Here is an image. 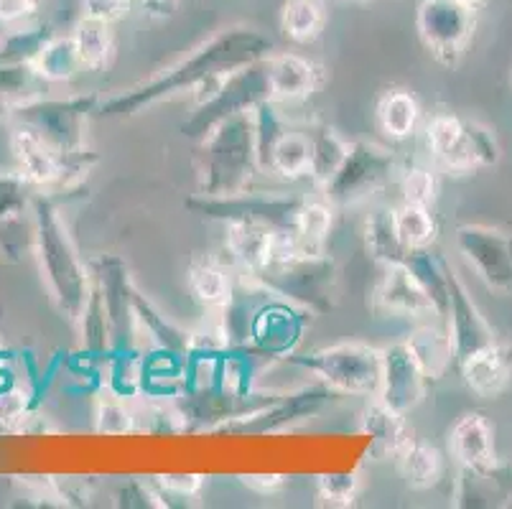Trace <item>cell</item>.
<instances>
[{
    "label": "cell",
    "instance_id": "cell-36",
    "mask_svg": "<svg viewBox=\"0 0 512 509\" xmlns=\"http://www.w3.org/2000/svg\"><path fill=\"white\" fill-rule=\"evenodd\" d=\"M327 23V8L321 0H286L281 11L283 34L296 44H311Z\"/></svg>",
    "mask_w": 512,
    "mask_h": 509
},
{
    "label": "cell",
    "instance_id": "cell-9",
    "mask_svg": "<svg viewBox=\"0 0 512 509\" xmlns=\"http://www.w3.org/2000/svg\"><path fill=\"white\" fill-rule=\"evenodd\" d=\"M100 107L97 95L69 97V100H34L18 107V123L29 125L44 135L59 153H74L87 148V120Z\"/></svg>",
    "mask_w": 512,
    "mask_h": 509
},
{
    "label": "cell",
    "instance_id": "cell-16",
    "mask_svg": "<svg viewBox=\"0 0 512 509\" xmlns=\"http://www.w3.org/2000/svg\"><path fill=\"white\" fill-rule=\"evenodd\" d=\"M446 286H449V311H446L444 321L449 326L451 339H454L456 364H459L479 349L495 344L497 339L474 298L469 296L467 286L459 280V275L454 273L449 263H446Z\"/></svg>",
    "mask_w": 512,
    "mask_h": 509
},
{
    "label": "cell",
    "instance_id": "cell-42",
    "mask_svg": "<svg viewBox=\"0 0 512 509\" xmlns=\"http://www.w3.org/2000/svg\"><path fill=\"white\" fill-rule=\"evenodd\" d=\"M156 487L166 497H179V499H194L199 497L204 487V476L199 474H166L156 476Z\"/></svg>",
    "mask_w": 512,
    "mask_h": 509
},
{
    "label": "cell",
    "instance_id": "cell-26",
    "mask_svg": "<svg viewBox=\"0 0 512 509\" xmlns=\"http://www.w3.org/2000/svg\"><path fill=\"white\" fill-rule=\"evenodd\" d=\"M375 120L385 138L403 143V140L413 138L418 133L421 102L411 90H403V87L385 90L375 105Z\"/></svg>",
    "mask_w": 512,
    "mask_h": 509
},
{
    "label": "cell",
    "instance_id": "cell-50",
    "mask_svg": "<svg viewBox=\"0 0 512 509\" xmlns=\"http://www.w3.org/2000/svg\"><path fill=\"white\" fill-rule=\"evenodd\" d=\"M0 433H8V426H6V420L0 418Z\"/></svg>",
    "mask_w": 512,
    "mask_h": 509
},
{
    "label": "cell",
    "instance_id": "cell-33",
    "mask_svg": "<svg viewBox=\"0 0 512 509\" xmlns=\"http://www.w3.org/2000/svg\"><path fill=\"white\" fill-rule=\"evenodd\" d=\"M395 466H398V474L403 476V482L411 489H418V492L436 487L441 474H444V459H441L439 451L434 446H428V443L416 441V438L400 451Z\"/></svg>",
    "mask_w": 512,
    "mask_h": 509
},
{
    "label": "cell",
    "instance_id": "cell-24",
    "mask_svg": "<svg viewBox=\"0 0 512 509\" xmlns=\"http://www.w3.org/2000/svg\"><path fill=\"white\" fill-rule=\"evenodd\" d=\"M406 342L426 372L428 382L441 380L451 367H456L454 339L444 319L418 321L416 329L406 336Z\"/></svg>",
    "mask_w": 512,
    "mask_h": 509
},
{
    "label": "cell",
    "instance_id": "cell-17",
    "mask_svg": "<svg viewBox=\"0 0 512 509\" xmlns=\"http://www.w3.org/2000/svg\"><path fill=\"white\" fill-rule=\"evenodd\" d=\"M334 398H342V395H337L332 387H327L324 382L316 380V385L304 387V390L283 392V395H278L268 408L250 415V418L240 420L235 428L245 433L283 431V428L293 426V423H301V420L321 413V410L327 408Z\"/></svg>",
    "mask_w": 512,
    "mask_h": 509
},
{
    "label": "cell",
    "instance_id": "cell-47",
    "mask_svg": "<svg viewBox=\"0 0 512 509\" xmlns=\"http://www.w3.org/2000/svg\"><path fill=\"white\" fill-rule=\"evenodd\" d=\"M141 8L153 21H169L179 11V0H141Z\"/></svg>",
    "mask_w": 512,
    "mask_h": 509
},
{
    "label": "cell",
    "instance_id": "cell-21",
    "mask_svg": "<svg viewBox=\"0 0 512 509\" xmlns=\"http://www.w3.org/2000/svg\"><path fill=\"white\" fill-rule=\"evenodd\" d=\"M11 151L26 179L34 186H59L64 174V153L51 146L44 135L18 123L11 133Z\"/></svg>",
    "mask_w": 512,
    "mask_h": 509
},
{
    "label": "cell",
    "instance_id": "cell-51",
    "mask_svg": "<svg viewBox=\"0 0 512 509\" xmlns=\"http://www.w3.org/2000/svg\"><path fill=\"white\" fill-rule=\"evenodd\" d=\"M347 3H370V0H347Z\"/></svg>",
    "mask_w": 512,
    "mask_h": 509
},
{
    "label": "cell",
    "instance_id": "cell-40",
    "mask_svg": "<svg viewBox=\"0 0 512 509\" xmlns=\"http://www.w3.org/2000/svg\"><path fill=\"white\" fill-rule=\"evenodd\" d=\"M34 184H31L21 171H11V174H0V224L8 219L23 217L34 209V194H31Z\"/></svg>",
    "mask_w": 512,
    "mask_h": 509
},
{
    "label": "cell",
    "instance_id": "cell-19",
    "mask_svg": "<svg viewBox=\"0 0 512 509\" xmlns=\"http://www.w3.org/2000/svg\"><path fill=\"white\" fill-rule=\"evenodd\" d=\"M449 454L462 471L490 476L497 466L495 431L482 413H464L449 431Z\"/></svg>",
    "mask_w": 512,
    "mask_h": 509
},
{
    "label": "cell",
    "instance_id": "cell-35",
    "mask_svg": "<svg viewBox=\"0 0 512 509\" xmlns=\"http://www.w3.org/2000/svg\"><path fill=\"white\" fill-rule=\"evenodd\" d=\"M46 84L49 82L36 72L34 64L0 67V105L13 112L29 102L41 100Z\"/></svg>",
    "mask_w": 512,
    "mask_h": 509
},
{
    "label": "cell",
    "instance_id": "cell-49",
    "mask_svg": "<svg viewBox=\"0 0 512 509\" xmlns=\"http://www.w3.org/2000/svg\"><path fill=\"white\" fill-rule=\"evenodd\" d=\"M464 3H469V6H472V8H479L484 3V0H464Z\"/></svg>",
    "mask_w": 512,
    "mask_h": 509
},
{
    "label": "cell",
    "instance_id": "cell-11",
    "mask_svg": "<svg viewBox=\"0 0 512 509\" xmlns=\"http://www.w3.org/2000/svg\"><path fill=\"white\" fill-rule=\"evenodd\" d=\"M454 247L490 291L512 293L510 232L487 224H462L454 232Z\"/></svg>",
    "mask_w": 512,
    "mask_h": 509
},
{
    "label": "cell",
    "instance_id": "cell-8",
    "mask_svg": "<svg viewBox=\"0 0 512 509\" xmlns=\"http://www.w3.org/2000/svg\"><path fill=\"white\" fill-rule=\"evenodd\" d=\"M477 8L464 0H421L416 13V28L423 46L436 62L456 67L467 54L477 28Z\"/></svg>",
    "mask_w": 512,
    "mask_h": 509
},
{
    "label": "cell",
    "instance_id": "cell-5",
    "mask_svg": "<svg viewBox=\"0 0 512 509\" xmlns=\"http://www.w3.org/2000/svg\"><path fill=\"white\" fill-rule=\"evenodd\" d=\"M288 362L314 375L342 398H377L383 385V349L362 342H339L301 357L293 354Z\"/></svg>",
    "mask_w": 512,
    "mask_h": 509
},
{
    "label": "cell",
    "instance_id": "cell-32",
    "mask_svg": "<svg viewBox=\"0 0 512 509\" xmlns=\"http://www.w3.org/2000/svg\"><path fill=\"white\" fill-rule=\"evenodd\" d=\"M393 217L398 240L400 245L406 247V252L431 250V245L436 242V235H439V222L434 217V207L400 202L393 207Z\"/></svg>",
    "mask_w": 512,
    "mask_h": 509
},
{
    "label": "cell",
    "instance_id": "cell-15",
    "mask_svg": "<svg viewBox=\"0 0 512 509\" xmlns=\"http://www.w3.org/2000/svg\"><path fill=\"white\" fill-rule=\"evenodd\" d=\"M426 148L428 161L436 171L464 176L479 171L477 153L472 146L469 120L456 118L451 112H436L426 123Z\"/></svg>",
    "mask_w": 512,
    "mask_h": 509
},
{
    "label": "cell",
    "instance_id": "cell-3",
    "mask_svg": "<svg viewBox=\"0 0 512 509\" xmlns=\"http://www.w3.org/2000/svg\"><path fill=\"white\" fill-rule=\"evenodd\" d=\"M263 168L258 161L253 110L220 120L199 146V194L235 196L253 191Z\"/></svg>",
    "mask_w": 512,
    "mask_h": 509
},
{
    "label": "cell",
    "instance_id": "cell-28",
    "mask_svg": "<svg viewBox=\"0 0 512 509\" xmlns=\"http://www.w3.org/2000/svg\"><path fill=\"white\" fill-rule=\"evenodd\" d=\"M311 138V168L309 181L316 191H321L337 176L344 158L349 153V140H344L332 125L316 123L309 128Z\"/></svg>",
    "mask_w": 512,
    "mask_h": 509
},
{
    "label": "cell",
    "instance_id": "cell-34",
    "mask_svg": "<svg viewBox=\"0 0 512 509\" xmlns=\"http://www.w3.org/2000/svg\"><path fill=\"white\" fill-rule=\"evenodd\" d=\"M34 67L49 84L69 82V79L77 77L79 72H85V69H82V62H79L77 44H74L72 34L51 36V39L46 41L44 49H41Z\"/></svg>",
    "mask_w": 512,
    "mask_h": 509
},
{
    "label": "cell",
    "instance_id": "cell-4",
    "mask_svg": "<svg viewBox=\"0 0 512 509\" xmlns=\"http://www.w3.org/2000/svg\"><path fill=\"white\" fill-rule=\"evenodd\" d=\"M250 278L258 280L273 296L309 308L314 316L334 308L337 265L327 252H293L286 258L271 260L268 268Z\"/></svg>",
    "mask_w": 512,
    "mask_h": 509
},
{
    "label": "cell",
    "instance_id": "cell-18",
    "mask_svg": "<svg viewBox=\"0 0 512 509\" xmlns=\"http://www.w3.org/2000/svg\"><path fill=\"white\" fill-rule=\"evenodd\" d=\"M278 235L281 232L268 224L248 222V219L225 222V245H222V252L227 255L225 263L237 275H258L273 260Z\"/></svg>",
    "mask_w": 512,
    "mask_h": 509
},
{
    "label": "cell",
    "instance_id": "cell-1",
    "mask_svg": "<svg viewBox=\"0 0 512 509\" xmlns=\"http://www.w3.org/2000/svg\"><path fill=\"white\" fill-rule=\"evenodd\" d=\"M273 54V41L250 26H230L214 34L197 49L189 51L171 67L161 69L146 82L123 90L110 100H100L97 112L105 118H133L138 112L169 100V97L189 92L192 95L199 84L220 74H232L242 67L260 62Z\"/></svg>",
    "mask_w": 512,
    "mask_h": 509
},
{
    "label": "cell",
    "instance_id": "cell-29",
    "mask_svg": "<svg viewBox=\"0 0 512 509\" xmlns=\"http://www.w3.org/2000/svg\"><path fill=\"white\" fill-rule=\"evenodd\" d=\"M362 240H365L367 255L383 268L385 265L403 263L411 255L398 240L393 207H377L367 214L365 224H362Z\"/></svg>",
    "mask_w": 512,
    "mask_h": 509
},
{
    "label": "cell",
    "instance_id": "cell-44",
    "mask_svg": "<svg viewBox=\"0 0 512 509\" xmlns=\"http://www.w3.org/2000/svg\"><path fill=\"white\" fill-rule=\"evenodd\" d=\"M82 6H85V16L115 23L130 11L133 0H82Z\"/></svg>",
    "mask_w": 512,
    "mask_h": 509
},
{
    "label": "cell",
    "instance_id": "cell-48",
    "mask_svg": "<svg viewBox=\"0 0 512 509\" xmlns=\"http://www.w3.org/2000/svg\"><path fill=\"white\" fill-rule=\"evenodd\" d=\"M245 484H248L250 489H255V492H273V489L276 487H281L283 484V476H268V474H263V476H245Z\"/></svg>",
    "mask_w": 512,
    "mask_h": 509
},
{
    "label": "cell",
    "instance_id": "cell-39",
    "mask_svg": "<svg viewBox=\"0 0 512 509\" xmlns=\"http://www.w3.org/2000/svg\"><path fill=\"white\" fill-rule=\"evenodd\" d=\"M95 428L102 436H128L138 428L136 410L130 408L128 400H120L110 392L100 390L95 408Z\"/></svg>",
    "mask_w": 512,
    "mask_h": 509
},
{
    "label": "cell",
    "instance_id": "cell-41",
    "mask_svg": "<svg viewBox=\"0 0 512 509\" xmlns=\"http://www.w3.org/2000/svg\"><path fill=\"white\" fill-rule=\"evenodd\" d=\"M316 494L329 507H349V504H355L357 494H360V476L355 471H339V474L319 476Z\"/></svg>",
    "mask_w": 512,
    "mask_h": 509
},
{
    "label": "cell",
    "instance_id": "cell-20",
    "mask_svg": "<svg viewBox=\"0 0 512 509\" xmlns=\"http://www.w3.org/2000/svg\"><path fill=\"white\" fill-rule=\"evenodd\" d=\"M265 79L268 95L278 105H296L319 90L324 72L319 64L301 54H271L265 59Z\"/></svg>",
    "mask_w": 512,
    "mask_h": 509
},
{
    "label": "cell",
    "instance_id": "cell-43",
    "mask_svg": "<svg viewBox=\"0 0 512 509\" xmlns=\"http://www.w3.org/2000/svg\"><path fill=\"white\" fill-rule=\"evenodd\" d=\"M469 133H472V146L474 153H477L479 168H490L500 161V146H497V138L490 128L484 125L472 123L469 120Z\"/></svg>",
    "mask_w": 512,
    "mask_h": 509
},
{
    "label": "cell",
    "instance_id": "cell-38",
    "mask_svg": "<svg viewBox=\"0 0 512 509\" xmlns=\"http://www.w3.org/2000/svg\"><path fill=\"white\" fill-rule=\"evenodd\" d=\"M395 186L400 191V202L434 207L436 196H439V171H436V166L431 161L400 166Z\"/></svg>",
    "mask_w": 512,
    "mask_h": 509
},
{
    "label": "cell",
    "instance_id": "cell-7",
    "mask_svg": "<svg viewBox=\"0 0 512 509\" xmlns=\"http://www.w3.org/2000/svg\"><path fill=\"white\" fill-rule=\"evenodd\" d=\"M304 196H288L278 191H242L235 196H192L186 199V207L204 219L232 222V219H248V222L268 224L278 232H293L296 212H299Z\"/></svg>",
    "mask_w": 512,
    "mask_h": 509
},
{
    "label": "cell",
    "instance_id": "cell-45",
    "mask_svg": "<svg viewBox=\"0 0 512 509\" xmlns=\"http://www.w3.org/2000/svg\"><path fill=\"white\" fill-rule=\"evenodd\" d=\"M39 0H0V23L16 26L36 11Z\"/></svg>",
    "mask_w": 512,
    "mask_h": 509
},
{
    "label": "cell",
    "instance_id": "cell-27",
    "mask_svg": "<svg viewBox=\"0 0 512 509\" xmlns=\"http://www.w3.org/2000/svg\"><path fill=\"white\" fill-rule=\"evenodd\" d=\"M311 168V138L309 128H288L281 138L276 140V146L271 148V156L265 163V176H276V179L301 181L309 179Z\"/></svg>",
    "mask_w": 512,
    "mask_h": 509
},
{
    "label": "cell",
    "instance_id": "cell-10",
    "mask_svg": "<svg viewBox=\"0 0 512 509\" xmlns=\"http://www.w3.org/2000/svg\"><path fill=\"white\" fill-rule=\"evenodd\" d=\"M311 316L314 314L309 308L296 306V303L271 293L255 311L248 347L271 364L288 362L293 354H299L301 342L311 326Z\"/></svg>",
    "mask_w": 512,
    "mask_h": 509
},
{
    "label": "cell",
    "instance_id": "cell-13",
    "mask_svg": "<svg viewBox=\"0 0 512 509\" xmlns=\"http://www.w3.org/2000/svg\"><path fill=\"white\" fill-rule=\"evenodd\" d=\"M372 306L380 314L411 319L416 324L426 319H441L431 296L406 263L385 265L383 278L377 280L375 291H372Z\"/></svg>",
    "mask_w": 512,
    "mask_h": 509
},
{
    "label": "cell",
    "instance_id": "cell-22",
    "mask_svg": "<svg viewBox=\"0 0 512 509\" xmlns=\"http://www.w3.org/2000/svg\"><path fill=\"white\" fill-rule=\"evenodd\" d=\"M360 431L370 438V456L377 461H395L400 451L413 441L408 415L377 398H370V405L362 413Z\"/></svg>",
    "mask_w": 512,
    "mask_h": 509
},
{
    "label": "cell",
    "instance_id": "cell-12",
    "mask_svg": "<svg viewBox=\"0 0 512 509\" xmlns=\"http://www.w3.org/2000/svg\"><path fill=\"white\" fill-rule=\"evenodd\" d=\"M268 59V56H265ZM265 59L242 67L227 77L220 95L202 107H194V115L184 123V135L202 140L220 120L237 115V112L253 110L260 102L271 100L268 95V79H265Z\"/></svg>",
    "mask_w": 512,
    "mask_h": 509
},
{
    "label": "cell",
    "instance_id": "cell-46",
    "mask_svg": "<svg viewBox=\"0 0 512 509\" xmlns=\"http://www.w3.org/2000/svg\"><path fill=\"white\" fill-rule=\"evenodd\" d=\"M16 354L0 342V395L16 387Z\"/></svg>",
    "mask_w": 512,
    "mask_h": 509
},
{
    "label": "cell",
    "instance_id": "cell-31",
    "mask_svg": "<svg viewBox=\"0 0 512 509\" xmlns=\"http://www.w3.org/2000/svg\"><path fill=\"white\" fill-rule=\"evenodd\" d=\"M334 227V207L324 196L304 199L296 212L293 237L304 252H327V240Z\"/></svg>",
    "mask_w": 512,
    "mask_h": 509
},
{
    "label": "cell",
    "instance_id": "cell-30",
    "mask_svg": "<svg viewBox=\"0 0 512 509\" xmlns=\"http://www.w3.org/2000/svg\"><path fill=\"white\" fill-rule=\"evenodd\" d=\"M110 26L113 23L100 21V18L92 16H82L77 21V26H74L72 39L77 44L82 69H87V72H105L110 67V62H113L115 41Z\"/></svg>",
    "mask_w": 512,
    "mask_h": 509
},
{
    "label": "cell",
    "instance_id": "cell-37",
    "mask_svg": "<svg viewBox=\"0 0 512 509\" xmlns=\"http://www.w3.org/2000/svg\"><path fill=\"white\" fill-rule=\"evenodd\" d=\"M51 31L44 26L16 28L0 39V67H16V64H34L41 49L51 39Z\"/></svg>",
    "mask_w": 512,
    "mask_h": 509
},
{
    "label": "cell",
    "instance_id": "cell-23",
    "mask_svg": "<svg viewBox=\"0 0 512 509\" xmlns=\"http://www.w3.org/2000/svg\"><path fill=\"white\" fill-rule=\"evenodd\" d=\"M462 380L479 398H497L512 382V347L495 342L456 364Z\"/></svg>",
    "mask_w": 512,
    "mask_h": 509
},
{
    "label": "cell",
    "instance_id": "cell-6",
    "mask_svg": "<svg viewBox=\"0 0 512 509\" xmlns=\"http://www.w3.org/2000/svg\"><path fill=\"white\" fill-rule=\"evenodd\" d=\"M400 166L403 163L388 148L367 143V140H352L342 168L319 194L334 209L367 202L370 196L383 194L388 186H395Z\"/></svg>",
    "mask_w": 512,
    "mask_h": 509
},
{
    "label": "cell",
    "instance_id": "cell-2",
    "mask_svg": "<svg viewBox=\"0 0 512 509\" xmlns=\"http://www.w3.org/2000/svg\"><path fill=\"white\" fill-rule=\"evenodd\" d=\"M34 258L51 303L72 324H79L90 303L92 268L82 260L67 222L49 199H34Z\"/></svg>",
    "mask_w": 512,
    "mask_h": 509
},
{
    "label": "cell",
    "instance_id": "cell-25",
    "mask_svg": "<svg viewBox=\"0 0 512 509\" xmlns=\"http://www.w3.org/2000/svg\"><path fill=\"white\" fill-rule=\"evenodd\" d=\"M235 283L237 273L220 258H197L186 270V288L209 314H217L227 306L235 293Z\"/></svg>",
    "mask_w": 512,
    "mask_h": 509
},
{
    "label": "cell",
    "instance_id": "cell-14",
    "mask_svg": "<svg viewBox=\"0 0 512 509\" xmlns=\"http://www.w3.org/2000/svg\"><path fill=\"white\" fill-rule=\"evenodd\" d=\"M428 390V377L418 364L416 354L408 342H395L383 349V385L377 392V400H383L400 413H411L423 403Z\"/></svg>",
    "mask_w": 512,
    "mask_h": 509
}]
</instances>
